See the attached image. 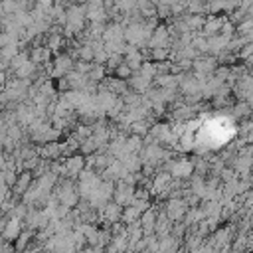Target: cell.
<instances>
[{
    "label": "cell",
    "instance_id": "6da1fadb",
    "mask_svg": "<svg viewBox=\"0 0 253 253\" xmlns=\"http://www.w3.org/2000/svg\"><path fill=\"white\" fill-rule=\"evenodd\" d=\"M166 168L170 172L172 178L180 180V178H190L194 174V162L180 158V160H166Z\"/></svg>",
    "mask_w": 253,
    "mask_h": 253
},
{
    "label": "cell",
    "instance_id": "7a4b0ae2",
    "mask_svg": "<svg viewBox=\"0 0 253 253\" xmlns=\"http://www.w3.org/2000/svg\"><path fill=\"white\" fill-rule=\"evenodd\" d=\"M119 206H128L132 200H134V184H126L123 180H119L115 184V190H113V196H111Z\"/></svg>",
    "mask_w": 253,
    "mask_h": 253
},
{
    "label": "cell",
    "instance_id": "3957f363",
    "mask_svg": "<svg viewBox=\"0 0 253 253\" xmlns=\"http://www.w3.org/2000/svg\"><path fill=\"white\" fill-rule=\"evenodd\" d=\"M186 210H188V204H186V200L184 198H174V196H170V200L166 202V215L172 219V221H180L182 217H184V213H186Z\"/></svg>",
    "mask_w": 253,
    "mask_h": 253
},
{
    "label": "cell",
    "instance_id": "277c9868",
    "mask_svg": "<svg viewBox=\"0 0 253 253\" xmlns=\"http://www.w3.org/2000/svg\"><path fill=\"white\" fill-rule=\"evenodd\" d=\"M146 45L152 49V47H168L170 45V32H168V26H156L152 32H150V38L146 42Z\"/></svg>",
    "mask_w": 253,
    "mask_h": 253
},
{
    "label": "cell",
    "instance_id": "5b68a950",
    "mask_svg": "<svg viewBox=\"0 0 253 253\" xmlns=\"http://www.w3.org/2000/svg\"><path fill=\"white\" fill-rule=\"evenodd\" d=\"M69 69H73V57L69 55V53H59L57 57H55V61H53V65H51V77H55V79H59V77H63Z\"/></svg>",
    "mask_w": 253,
    "mask_h": 253
},
{
    "label": "cell",
    "instance_id": "8992f818",
    "mask_svg": "<svg viewBox=\"0 0 253 253\" xmlns=\"http://www.w3.org/2000/svg\"><path fill=\"white\" fill-rule=\"evenodd\" d=\"M128 85L132 87V91H136V93H144L148 87H152V77L146 75V73H142L140 69H136V71L130 73V77H128Z\"/></svg>",
    "mask_w": 253,
    "mask_h": 253
},
{
    "label": "cell",
    "instance_id": "52a82bcc",
    "mask_svg": "<svg viewBox=\"0 0 253 253\" xmlns=\"http://www.w3.org/2000/svg\"><path fill=\"white\" fill-rule=\"evenodd\" d=\"M20 231H22V217H18V215H10V219L4 221L0 233H2V239H6V241H14V239L18 237Z\"/></svg>",
    "mask_w": 253,
    "mask_h": 253
},
{
    "label": "cell",
    "instance_id": "ba28073f",
    "mask_svg": "<svg viewBox=\"0 0 253 253\" xmlns=\"http://www.w3.org/2000/svg\"><path fill=\"white\" fill-rule=\"evenodd\" d=\"M192 67H194L196 73H208V75H210V73H213V69H215V57L202 53V55H198L196 59H192Z\"/></svg>",
    "mask_w": 253,
    "mask_h": 253
},
{
    "label": "cell",
    "instance_id": "9c48e42d",
    "mask_svg": "<svg viewBox=\"0 0 253 253\" xmlns=\"http://www.w3.org/2000/svg\"><path fill=\"white\" fill-rule=\"evenodd\" d=\"M63 166H65V176L77 178V174L85 168V158L81 154H71L67 160H63Z\"/></svg>",
    "mask_w": 253,
    "mask_h": 253
},
{
    "label": "cell",
    "instance_id": "30bf717a",
    "mask_svg": "<svg viewBox=\"0 0 253 253\" xmlns=\"http://www.w3.org/2000/svg\"><path fill=\"white\" fill-rule=\"evenodd\" d=\"M123 24L121 22H113V24H109V26H105L103 28V34H101V40L103 42H115V43H119V42H125L123 40Z\"/></svg>",
    "mask_w": 253,
    "mask_h": 253
},
{
    "label": "cell",
    "instance_id": "8fae6325",
    "mask_svg": "<svg viewBox=\"0 0 253 253\" xmlns=\"http://www.w3.org/2000/svg\"><path fill=\"white\" fill-rule=\"evenodd\" d=\"M227 18L225 16H210V18H206V22H204V26H202V36H206V38H210V36H215L219 30H221V26H223V22H225Z\"/></svg>",
    "mask_w": 253,
    "mask_h": 253
},
{
    "label": "cell",
    "instance_id": "7c38bea8",
    "mask_svg": "<svg viewBox=\"0 0 253 253\" xmlns=\"http://www.w3.org/2000/svg\"><path fill=\"white\" fill-rule=\"evenodd\" d=\"M32 178H34V174H32L30 170H22V174H20V176L16 178V182L12 184V188H14V190H12L10 194H12L14 198H20V196L26 192V188L30 186Z\"/></svg>",
    "mask_w": 253,
    "mask_h": 253
},
{
    "label": "cell",
    "instance_id": "4fadbf2b",
    "mask_svg": "<svg viewBox=\"0 0 253 253\" xmlns=\"http://www.w3.org/2000/svg\"><path fill=\"white\" fill-rule=\"evenodd\" d=\"M121 211H123V206H119L115 200H113V202L109 200V202L103 204V211H101V215H103L105 221L113 223V221H119V219H121Z\"/></svg>",
    "mask_w": 253,
    "mask_h": 253
},
{
    "label": "cell",
    "instance_id": "5bb4252c",
    "mask_svg": "<svg viewBox=\"0 0 253 253\" xmlns=\"http://www.w3.org/2000/svg\"><path fill=\"white\" fill-rule=\"evenodd\" d=\"M182 20H184V24L190 32H200L204 22H206V16H202V14H182Z\"/></svg>",
    "mask_w": 253,
    "mask_h": 253
},
{
    "label": "cell",
    "instance_id": "9a60e30c",
    "mask_svg": "<svg viewBox=\"0 0 253 253\" xmlns=\"http://www.w3.org/2000/svg\"><path fill=\"white\" fill-rule=\"evenodd\" d=\"M14 73H16L18 79H32V77H36V73H38V63H34L32 59H28V61H24Z\"/></svg>",
    "mask_w": 253,
    "mask_h": 253
},
{
    "label": "cell",
    "instance_id": "2e32d148",
    "mask_svg": "<svg viewBox=\"0 0 253 253\" xmlns=\"http://www.w3.org/2000/svg\"><path fill=\"white\" fill-rule=\"evenodd\" d=\"M51 57V49L47 47V45H36V47H32V51H30V59L34 61V63H43V61H47Z\"/></svg>",
    "mask_w": 253,
    "mask_h": 253
},
{
    "label": "cell",
    "instance_id": "e0dca14e",
    "mask_svg": "<svg viewBox=\"0 0 253 253\" xmlns=\"http://www.w3.org/2000/svg\"><path fill=\"white\" fill-rule=\"evenodd\" d=\"M103 77H105V65L103 63H95V61H91V69L87 71V79H91V81H103Z\"/></svg>",
    "mask_w": 253,
    "mask_h": 253
},
{
    "label": "cell",
    "instance_id": "ac0fdd59",
    "mask_svg": "<svg viewBox=\"0 0 253 253\" xmlns=\"http://www.w3.org/2000/svg\"><path fill=\"white\" fill-rule=\"evenodd\" d=\"M45 45L51 49V53H53V51H59V47L65 45V38H63V34H49Z\"/></svg>",
    "mask_w": 253,
    "mask_h": 253
},
{
    "label": "cell",
    "instance_id": "d6986e66",
    "mask_svg": "<svg viewBox=\"0 0 253 253\" xmlns=\"http://www.w3.org/2000/svg\"><path fill=\"white\" fill-rule=\"evenodd\" d=\"M28 59H30V53H28V51H18V53H16V55L10 59V65H8V69L14 73V71H16V69H18V67H20L24 61H28Z\"/></svg>",
    "mask_w": 253,
    "mask_h": 253
},
{
    "label": "cell",
    "instance_id": "ffe728a7",
    "mask_svg": "<svg viewBox=\"0 0 253 253\" xmlns=\"http://www.w3.org/2000/svg\"><path fill=\"white\" fill-rule=\"evenodd\" d=\"M32 239V229H26V231H20L18 233V237L14 239L16 241V245H14V249H18V251H22V249H26L28 247V241Z\"/></svg>",
    "mask_w": 253,
    "mask_h": 253
},
{
    "label": "cell",
    "instance_id": "44dd1931",
    "mask_svg": "<svg viewBox=\"0 0 253 253\" xmlns=\"http://www.w3.org/2000/svg\"><path fill=\"white\" fill-rule=\"evenodd\" d=\"M190 43L198 49V53H208V38L206 36H202V34L192 36V42Z\"/></svg>",
    "mask_w": 253,
    "mask_h": 253
},
{
    "label": "cell",
    "instance_id": "7402d4cb",
    "mask_svg": "<svg viewBox=\"0 0 253 253\" xmlns=\"http://www.w3.org/2000/svg\"><path fill=\"white\" fill-rule=\"evenodd\" d=\"M18 47H20V43H18V42H12V43H8V45L0 47V57H4V59H8V61H10V59L20 51Z\"/></svg>",
    "mask_w": 253,
    "mask_h": 253
},
{
    "label": "cell",
    "instance_id": "603a6c76",
    "mask_svg": "<svg viewBox=\"0 0 253 253\" xmlns=\"http://www.w3.org/2000/svg\"><path fill=\"white\" fill-rule=\"evenodd\" d=\"M249 111H251V107H249V101H239L235 107H233V113H235V117H249Z\"/></svg>",
    "mask_w": 253,
    "mask_h": 253
},
{
    "label": "cell",
    "instance_id": "cb8c5ba5",
    "mask_svg": "<svg viewBox=\"0 0 253 253\" xmlns=\"http://www.w3.org/2000/svg\"><path fill=\"white\" fill-rule=\"evenodd\" d=\"M113 71H115V73H117V77H121V79H128V77H130V73H132V69H130L125 61H121Z\"/></svg>",
    "mask_w": 253,
    "mask_h": 253
},
{
    "label": "cell",
    "instance_id": "d4e9b609",
    "mask_svg": "<svg viewBox=\"0 0 253 253\" xmlns=\"http://www.w3.org/2000/svg\"><path fill=\"white\" fill-rule=\"evenodd\" d=\"M12 42H18V34H12V32L2 30V32H0V47L8 45V43H12Z\"/></svg>",
    "mask_w": 253,
    "mask_h": 253
},
{
    "label": "cell",
    "instance_id": "484cf974",
    "mask_svg": "<svg viewBox=\"0 0 253 253\" xmlns=\"http://www.w3.org/2000/svg\"><path fill=\"white\" fill-rule=\"evenodd\" d=\"M121 61H123V53H109V57H107V61H105V63H107V69H111V71H113Z\"/></svg>",
    "mask_w": 253,
    "mask_h": 253
},
{
    "label": "cell",
    "instance_id": "4316f807",
    "mask_svg": "<svg viewBox=\"0 0 253 253\" xmlns=\"http://www.w3.org/2000/svg\"><path fill=\"white\" fill-rule=\"evenodd\" d=\"M4 172V184L10 188L14 182H16V178H18V174H16V170H2Z\"/></svg>",
    "mask_w": 253,
    "mask_h": 253
},
{
    "label": "cell",
    "instance_id": "83f0119b",
    "mask_svg": "<svg viewBox=\"0 0 253 253\" xmlns=\"http://www.w3.org/2000/svg\"><path fill=\"white\" fill-rule=\"evenodd\" d=\"M219 176H221V180H223V182H227V180L235 178V170H231V168H221Z\"/></svg>",
    "mask_w": 253,
    "mask_h": 253
},
{
    "label": "cell",
    "instance_id": "f1b7e54d",
    "mask_svg": "<svg viewBox=\"0 0 253 253\" xmlns=\"http://www.w3.org/2000/svg\"><path fill=\"white\" fill-rule=\"evenodd\" d=\"M249 128H251V123H249V121H243V125H241V132H249Z\"/></svg>",
    "mask_w": 253,
    "mask_h": 253
},
{
    "label": "cell",
    "instance_id": "f546056e",
    "mask_svg": "<svg viewBox=\"0 0 253 253\" xmlns=\"http://www.w3.org/2000/svg\"><path fill=\"white\" fill-rule=\"evenodd\" d=\"M28 2H30V4H32V6H34V2H36V0H28Z\"/></svg>",
    "mask_w": 253,
    "mask_h": 253
},
{
    "label": "cell",
    "instance_id": "4dcf8cb0",
    "mask_svg": "<svg viewBox=\"0 0 253 253\" xmlns=\"http://www.w3.org/2000/svg\"><path fill=\"white\" fill-rule=\"evenodd\" d=\"M168 2H170V4H172V2H178V0H168Z\"/></svg>",
    "mask_w": 253,
    "mask_h": 253
}]
</instances>
